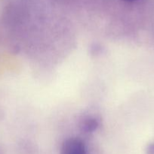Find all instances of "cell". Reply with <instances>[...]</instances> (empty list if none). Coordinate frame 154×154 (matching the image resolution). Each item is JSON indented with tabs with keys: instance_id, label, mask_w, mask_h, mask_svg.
Instances as JSON below:
<instances>
[{
	"instance_id": "cell-1",
	"label": "cell",
	"mask_w": 154,
	"mask_h": 154,
	"mask_svg": "<svg viewBox=\"0 0 154 154\" xmlns=\"http://www.w3.org/2000/svg\"><path fill=\"white\" fill-rule=\"evenodd\" d=\"M60 154H86L85 147L79 138H68L62 144Z\"/></svg>"
},
{
	"instance_id": "cell-2",
	"label": "cell",
	"mask_w": 154,
	"mask_h": 154,
	"mask_svg": "<svg viewBox=\"0 0 154 154\" xmlns=\"http://www.w3.org/2000/svg\"><path fill=\"white\" fill-rule=\"evenodd\" d=\"M98 123L95 118H87L83 122L82 127L85 132H93L98 128Z\"/></svg>"
},
{
	"instance_id": "cell-3",
	"label": "cell",
	"mask_w": 154,
	"mask_h": 154,
	"mask_svg": "<svg viewBox=\"0 0 154 154\" xmlns=\"http://www.w3.org/2000/svg\"><path fill=\"white\" fill-rule=\"evenodd\" d=\"M149 152L152 154H154V144H151L149 147Z\"/></svg>"
},
{
	"instance_id": "cell-4",
	"label": "cell",
	"mask_w": 154,
	"mask_h": 154,
	"mask_svg": "<svg viewBox=\"0 0 154 154\" xmlns=\"http://www.w3.org/2000/svg\"><path fill=\"white\" fill-rule=\"evenodd\" d=\"M123 1H125V2H134V1H137V0H123Z\"/></svg>"
}]
</instances>
